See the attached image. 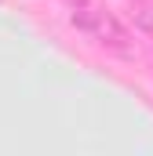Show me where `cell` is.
I'll return each mask as SVG.
<instances>
[{
	"label": "cell",
	"mask_w": 153,
	"mask_h": 156,
	"mask_svg": "<svg viewBox=\"0 0 153 156\" xmlns=\"http://www.w3.org/2000/svg\"><path fill=\"white\" fill-rule=\"evenodd\" d=\"M69 22H73L80 33H88L95 44H102L106 51L131 58V51H135V47H131L128 29L117 22L102 4H95V0H73V7H69Z\"/></svg>",
	"instance_id": "obj_1"
},
{
	"label": "cell",
	"mask_w": 153,
	"mask_h": 156,
	"mask_svg": "<svg viewBox=\"0 0 153 156\" xmlns=\"http://www.w3.org/2000/svg\"><path fill=\"white\" fill-rule=\"evenodd\" d=\"M135 22H139V29L153 33V4H139L135 7Z\"/></svg>",
	"instance_id": "obj_2"
}]
</instances>
